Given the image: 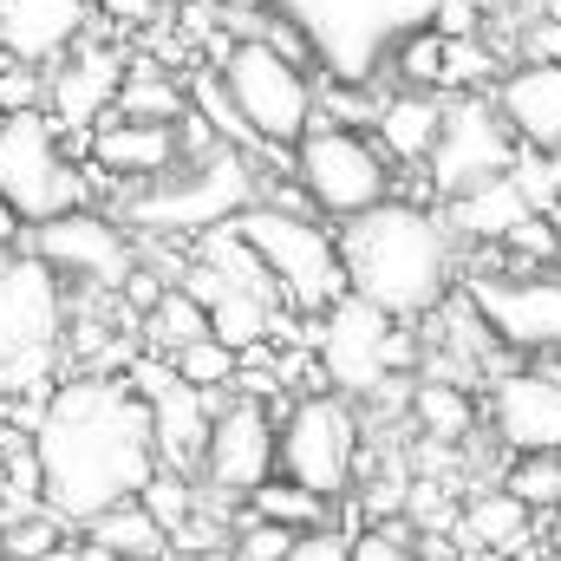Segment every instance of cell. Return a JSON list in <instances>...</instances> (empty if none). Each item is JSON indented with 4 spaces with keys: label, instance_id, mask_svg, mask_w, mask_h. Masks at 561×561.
I'll use <instances>...</instances> for the list:
<instances>
[{
    "label": "cell",
    "instance_id": "cell-25",
    "mask_svg": "<svg viewBox=\"0 0 561 561\" xmlns=\"http://www.w3.org/2000/svg\"><path fill=\"white\" fill-rule=\"evenodd\" d=\"M457 536H463L477 556H483V549H516V542L529 536V510H523L510 490H483V496H470V503H463Z\"/></svg>",
    "mask_w": 561,
    "mask_h": 561
},
{
    "label": "cell",
    "instance_id": "cell-47",
    "mask_svg": "<svg viewBox=\"0 0 561 561\" xmlns=\"http://www.w3.org/2000/svg\"><path fill=\"white\" fill-rule=\"evenodd\" d=\"M0 255H7V249H0Z\"/></svg>",
    "mask_w": 561,
    "mask_h": 561
},
{
    "label": "cell",
    "instance_id": "cell-6",
    "mask_svg": "<svg viewBox=\"0 0 561 561\" xmlns=\"http://www.w3.org/2000/svg\"><path fill=\"white\" fill-rule=\"evenodd\" d=\"M216 85L229 99V112L242 118V131L262 144H300L313 131V112H320V92L307 85V72L275 53L268 39H236L216 66Z\"/></svg>",
    "mask_w": 561,
    "mask_h": 561
},
{
    "label": "cell",
    "instance_id": "cell-2",
    "mask_svg": "<svg viewBox=\"0 0 561 561\" xmlns=\"http://www.w3.org/2000/svg\"><path fill=\"white\" fill-rule=\"evenodd\" d=\"M340 249V275L346 294L373 300L379 313H392L399 327H412L424 313H437L450 300V222L419 203H379L353 222H340L333 236Z\"/></svg>",
    "mask_w": 561,
    "mask_h": 561
},
{
    "label": "cell",
    "instance_id": "cell-39",
    "mask_svg": "<svg viewBox=\"0 0 561 561\" xmlns=\"http://www.w3.org/2000/svg\"><path fill=\"white\" fill-rule=\"evenodd\" d=\"M92 13L112 20V26H157L163 20V0H92Z\"/></svg>",
    "mask_w": 561,
    "mask_h": 561
},
{
    "label": "cell",
    "instance_id": "cell-45",
    "mask_svg": "<svg viewBox=\"0 0 561 561\" xmlns=\"http://www.w3.org/2000/svg\"><path fill=\"white\" fill-rule=\"evenodd\" d=\"M556 262H561V209H556Z\"/></svg>",
    "mask_w": 561,
    "mask_h": 561
},
{
    "label": "cell",
    "instance_id": "cell-32",
    "mask_svg": "<svg viewBox=\"0 0 561 561\" xmlns=\"http://www.w3.org/2000/svg\"><path fill=\"white\" fill-rule=\"evenodd\" d=\"M138 503H144V516H150L163 536H176V529L196 516V483H190V477H176V470H157V477L138 490Z\"/></svg>",
    "mask_w": 561,
    "mask_h": 561
},
{
    "label": "cell",
    "instance_id": "cell-30",
    "mask_svg": "<svg viewBox=\"0 0 561 561\" xmlns=\"http://www.w3.org/2000/svg\"><path fill=\"white\" fill-rule=\"evenodd\" d=\"M249 516H255V523H280V529H294V536L327 529V503H320V496H307V490H300V483H287V477H268V483L249 496Z\"/></svg>",
    "mask_w": 561,
    "mask_h": 561
},
{
    "label": "cell",
    "instance_id": "cell-1",
    "mask_svg": "<svg viewBox=\"0 0 561 561\" xmlns=\"http://www.w3.org/2000/svg\"><path fill=\"white\" fill-rule=\"evenodd\" d=\"M33 470L39 510L72 529L118 503H138V490L157 477V437L138 386L112 373H79L53 386L33 419Z\"/></svg>",
    "mask_w": 561,
    "mask_h": 561
},
{
    "label": "cell",
    "instance_id": "cell-16",
    "mask_svg": "<svg viewBox=\"0 0 561 561\" xmlns=\"http://www.w3.org/2000/svg\"><path fill=\"white\" fill-rule=\"evenodd\" d=\"M490 431L516 457H561V373H503L490 386Z\"/></svg>",
    "mask_w": 561,
    "mask_h": 561
},
{
    "label": "cell",
    "instance_id": "cell-3",
    "mask_svg": "<svg viewBox=\"0 0 561 561\" xmlns=\"http://www.w3.org/2000/svg\"><path fill=\"white\" fill-rule=\"evenodd\" d=\"M300 33L307 59H320L340 85H366L399 39L437 20V0H268Z\"/></svg>",
    "mask_w": 561,
    "mask_h": 561
},
{
    "label": "cell",
    "instance_id": "cell-11",
    "mask_svg": "<svg viewBox=\"0 0 561 561\" xmlns=\"http://www.w3.org/2000/svg\"><path fill=\"white\" fill-rule=\"evenodd\" d=\"M26 255L46 262L72 287H92V294H118L138 268L131 229L118 216H99V209H72V216H53V222L26 229Z\"/></svg>",
    "mask_w": 561,
    "mask_h": 561
},
{
    "label": "cell",
    "instance_id": "cell-43",
    "mask_svg": "<svg viewBox=\"0 0 561 561\" xmlns=\"http://www.w3.org/2000/svg\"><path fill=\"white\" fill-rule=\"evenodd\" d=\"M66 561H118V556H105V549H92V542H85V549H72Z\"/></svg>",
    "mask_w": 561,
    "mask_h": 561
},
{
    "label": "cell",
    "instance_id": "cell-34",
    "mask_svg": "<svg viewBox=\"0 0 561 561\" xmlns=\"http://www.w3.org/2000/svg\"><path fill=\"white\" fill-rule=\"evenodd\" d=\"M392 66H399V79H405V92H437V72H444V33H412V39H399L392 46Z\"/></svg>",
    "mask_w": 561,
    "mask_h": 561
},
{
    "label": "cell",
    "instance_id": "cell-21",
    "mask_svg": "<svg viewBox=\"0 0 561 561\" xmlns=\"http://www.w3.org/2000/svg\"><path fill=\"white\" fill-rule=\"evenodd\" d=\"M444 92H399V99H386L379 105V150H386V163L399 157V163H424L431 157V144H437V131H444Z\"/></svg>",
    "mask_w": 561,
    "mask_h": 561
},
{
    "label": "cell",
    "instance_id": "cell-42",
    "mask_svg": "<svg viewBox=\"0 0 561 561\" xmlns=\"http://www.w3.org/2000/svg\"><path fill=\"white\" fill-rule=\"evenodd\" d=\"M470 13H510V0H463Z\"/></svg>",
    "mask_w": 561,
    "mask_h": 561
},
{
    "label": "cell",
    "instance_id": "cell-24",
    "mask_svg": "<svg viewBox=\"0 0 561 561\" xmlns=\"http://www.w3.org/2000/svg\"><path fill=\"white\" fill-rule=\"evenodd\" d=\"M85 542L105 549V556H118V561H163L170 556V536L144 516V503H118V510L92 516L85 523Z\"/></svg>",
    "mask_w": 561,
    "mask_h": 561
},
{
    "label": "cell",
    "instance_id": "cell-19",
    "mask_svg": "<svg viewBox=\"0 0 561 561\" xmlns=\"http://www.w3.org/2000/svg\"><path fill=\"white\" fill-rule=\"evenodd\" d=\"M92 170L125 176V183H157L170 176L190 150H183V125H138V118H105L92 125Z\"/></svg>",
    "mask_w": 561,
    "mask_h": 561
},
{
    "label": "cell",
    "instance_id": "cell-29",
    "mask_svg": "<svg viewBox=\"0 0 561 561\" xmlns=\"http://www.w3.org/2000/svg\"><path fill=\"white\" fill-rule=\"evenodd\" d=\"M163 366H170L183 386L209 392V399H216V392H229V386L242 379V353H229V346H222V340H209V333H203V340H190L183 353H170Z\"/></svg>",
    "mask_w": 561,
    "mask_h": 561
},
{
    "label": "cell",
    "instance_id": "cell-23",
    "mask_svg": "<svg viewBox=\"0 0 561 561\" xmlns=\"http://www.w3.org/2000/svg\"><path fill=\"white\" fill-rule=\"evenodd\" d=\"M118 118H138V125H183L190 118V99H183V85L163 72V66H125V79H118V105H112Z\"/></svg>",
    "mask_w": 561,
    "mask_h": 561
},
{
    "label": "cell",
    "instance_id": "cell-20",
    "mask_svg": "<svg viewBox=\"0 0 561 561\" xmlns=\"http://www.w3.org/2000/svg\"><path fill=\"white\" fill-rule=\"evenodd\" d=\"M496 112L529 150H556L561 144V66H516L496 79Z\"/></svg>",
    "mask_w": 561,
    "mask_h": 561
},
{
    "label": "cell",
    "instance_id": "cell-35",
    "mask_svg": "<svg viewBox=\"0 0 561 561\" xmlns=\"http://www.w3.org/2000/svg\"><path fill=\"white\" fill-rule=\"evenodd\" d=\"M300 536L294 529H280V523H255V516H242L236 523V536H229V561H280L294 549Z\"/></svg>",
    "mask_w": 561,
    "mask_h": 561
},
{
    "label": "cell",
    "instance_id": "cell-22",
    "mask_svg": "<svg viewBox=\"0 0 561 561\" xmlns=\"http://www.w3.org/2000/svg\"><path fill=\"white\" fill-rule=\"evenodd\" d=\"M523 216H536V209L523 203V190L510 176H490V183H477V190H463V196L444 203L450 236H470V242H503Z\"/></svg>",
    "mask_w": 561,
    "mask_h": 561
},
{
    "label": "cell",
    "instance_id": "cell-4",
    "mask_svg": "<svg viewBox=\"0 0 561 561\" xmlns=\"http://www.w3.org/2000/svg\"><path fill=\"white\" fill-rule=\"evenodd\" d=\"M262 196L255 170L242 150L229 144H203L190 163H176L170 176L138 183L125 203H118V222L138 229V236H209L222 222H236L249 203Z\"/></svg>",
    "mask_w": 561,
    "mask_h": 561
},
{
    "label": "cell",
    "instance_id": "cell-15",
    "mask_svg": "<svg viewBox=\"0 0 561 561\" xmlns=\"http://www.w3.org/2000/svg\"><path fill=\"white\" fill-rule=\"evenodd\" d=\"M477 320L496 346L516 353H561V275H496L470 287Z\"/></svg>",
    "mask_w": 561,
    "mask_h": 561
},
{
    "label": "cell",
    "instance_id": "cell-33",
    "mask_svg": "<svg viewBox=\"0 0 561 561\" xmlns=\"http://www.w3.org/2000/svg\"><path fill=\"white\" fill-rule=\"evenodd\" d=\"M503 490H510L529 516H536V510H561V457H516Z\"/></svg>",
    "mask_w": 561,
    "mask_h": 561
},
{
    "label": "cell",
    "instance_id": "cell-14",
    "mask_svg": "<svg viewBox=\"0 0 561 561\" xmlns=\"http://www.w3.org/2000/svg\"><path fill=\"white\" fill-rule=\"evenodd\" d=\"M275 431L280 424L262 412V399H229L209 419V444H203V483L222 503H249L268 477H275Z\"/></svg>",
    "mask_w": 561,
    "mask_h": 561
},
{
    "label": "cell",
    "instance_id": "cell-38",
    "mask_svg": "<svg viewBox=\"0 0 561 561\" xmlns=\"http://www.w3.org/2000/svg\"><path fill=\"white\" fill-rule=\"evenodd\" d=\"M280 561H353V536H340V529H307Z\"/></svg>",
    "mask_w": 561,
    "mask_h": 561
},
{
    "label": "cell",
    "instance_id": "cell-41",
    "mask_svg": "<svg viewBox=\"0 0 561 561\" xmlns=\"http://www.w3.org/2000/svg\"><path fill=\"white\" fill-rule=\"evenodd\" d=\"M542 157H549V183H556V203H561V144L556 150H542Z\"/></svg>",
    "mask_w": 561,
    "mask_h": 561
},
{
    "label": "cell",
    "instance_id": "cell-5",
    "mask_svg": "<svg viewBox=\"0 0 561 561\" xmlns=\"http://www.w3.org/2000/svg\"><path fill=\"white\" fill-rule=\"evenodd\" d=\"M85 203H92V190H85V170L66 157V131L39 105L0 112V209L20 229H39Z\"/></svg>",
    "mask_w": 561,
    "mask_h": 561
},
{
    "label": "cell",
    "instance_id": "cell-10",
    "mask_svg": "<svg viewBox=\"0 0 561 561\" xmlns=\"http://www.w3.org/2000/svg\"><path fill=\"white\" fill-rule=\"evenodd\" d=\"M405 366V333L392 313H379L359 294H340L320 320V373L346 399H373L392 373Z\"/></svg>",
    "mask_w": 561,
    "mask_h": 561
},
{
    "label": "cell",
    "instance_id": "cell-36",
    "mask_svg": "<svg viewBox=\"0 0 561 561\" xmlns=\"http://www.w3.org/2000/svg\"><path fill=\"white\" fill-rule=\"evenodd\" d=\"M353 561H424V556H419V536H405V529H359Z\"/></svg>",
    "mask_w": 561,
    "mask_h": 561
},
{
    "label": "cell",
    "instance_id": "cell-31",
    "mask_svg": "<svg viewBox=\"0 0 561 561\" xmlns=\"http://www.w3.org/2000/svg\"><path fill=\"white\" fill-rule=\"evenodd\" d=\"M496 79H503V59H496L483 39H444V72H437V92L463 85V99H470L477 85H496Z\"/></svg>",
    "mask_w": 561,
    "mask_h": 561
},
{
    "label": "cell",
    "instance_id": "cell-18",
    "mask_svg": "<svg viewBox=\"0 0 561 561\" xmlns=\"http://www.w3.org/2000/svg\"><path fill=\"white\" fill-rule=\"evenodd\" d=\"M118 79H125V59L79 39V46L53 66V79H46V92H53V112H46V118H53L59 131H92V125L118 105Z\"/></svg>",
    "mask_w": 561,
    "mask_h": 561
},
{
    "label": "cell",
    "instance_id": "cell-17",
    "mask_svg": "<svg viewBox=\"0 0 561 561\" xmlns=\"http://www.w3.org/2000/svg\"><path fill=\"white\" fill-rule=\"evenodd\" d=\"M92 33V0H0V53L13 66L53 72Z\"/></svg>",
    "mask_w": 561,
    "mask_h": 561
},
{
    "label": "cell",
    "instance_id": "cell-8",
    "mask_svg": "<svg viewBox=\"0 0 561 561\" xmlns=\"http://www.w3.org/2000/svg\"><path fill=\"white\" fill-rule=\"evenodd\" d=\"M294 183H300V196L320 216H340V222L392 203V163H386V150L366 131H346V125H313L307 138L294 144Z\"/></svg>",
    "mask_w": 561,
    "mask_h": 561
},
{
    "label": "cell",
    "instance_id": "cell-9",
    "mask_svg": "<svg viewBox=\"0 0 561 561\" xmlns=\"http://www.w3.org/2000/svg\"><path fill=\"white\" fill-rule=\"evenodd\" d=\"M229 229L262 255V268L275 275V287L287 294V300H300V307H333V300L346 294L333 236H320L307 216H280V209H268V203H249Z\"/></svg>",
    "mask_w": 561,
    "mask_h": 561
},
{
    "label": "cell",
    "instance_id": "cell-40",
    "mask_svg": "<svg viewBox=\"0 0 561 561\" xmlns=\"http://www.w3.org/2000/svg\"><path fill=\"white\" fill-rule=\"evenodd\" d=\"M523 39H529V66H561V20H536Z\"/></svg>",
    "mask_w": 561,
    "mask_h": 561
},
{
    "label": "cell",
    "instance_id": "cell-12",
    "mask_svg": "<svg viewBox=\"0 0 561 561\" xmlns=\"http://www.w3.org/2000/svg\"><path fill=\"white\" fill-rule=\"evenodd\" d=\"M275 477L300 483L307 496L333 503L353 483V412L340 399H294L275 431Z\"/></svg>",
    "mask_w": 561,
    "mask_h": 561
},
{
    "label": "cell",
    "instance_id": "cell-46",
    "mask_svg": "<svg viewBox=\"0 0 561 561\" xmlns=\"http://www.w3.org/2000/svg\"><path fill=\"white\" fill-rule=\"evenodd\" d=\"M7 66H13V59H7V53H0V72H7Z\"/></svg>",
    "mask_w": 561,
    "mask_h": 561
},
{
    "label": "cell",
    "instance_id": "cell-13",
    "mask_svg": "<svg viewBox=\"0 0 561 561\" xmlns=\"http://www.w3.org/2000/svg\"><path fill=\"white\" fill-rule=\"evenodd\" d=\"M510 163H516V131L503 125V112L490 99L444 105V131H437L431 157H424L431 190L444 203L463 196V190H477V183H490V176H510Z\"/></svg>",
    "mask_w": 561,
    "mask_h": 561
},
{
    "label": "cell",
    "instance_id": "cell-27",
    "mask_svg": "<svg viewBox=\"0 0 561 561\" xmlns=\"http://www.w3.org/2000/svg\"><path fill=\"white\" fill-rule=\"evenodd\" d=\"M412 419H419L424 437H437V444L470 437V424H477L470 386H457V379H424L419 392H412Z\"/></svg>",
    "mask_w": 561,
    "mask_h": 561
},
{
    "label": "cell",
    "instance_id": "cell-7",
    "mask_svg": "<svg viewBox=\"0 0 561 561\" xmlns=\"http://www.w3.org/2000/svg\"><path fill=\"white\" fill-rule=\"evenodd\" d=\"M66 333V280L33 255H0V392H39Z\"/></svg>",
    "mask_w": 561,
    "mask_h": 561
},
{
    "label": "cell",
    "instance_id": "cell-28",
    "mask_svg": "<svg viewBox=\"0 0 561 561\" xmlns=\"http://www.w3.org/2000/svg\"><path fill=\"white\" fill-rule=\"evenodd\" d=\"M209 333V313L183 294V287H163V300L144 313V340L157 346V359H170V353H183L190 340H203Z\"/></svg>",
    "mask_w": 561,
    "mask_h": 561
},
{
    "label": "cell",
    "instance_id": "cell-26",
    "mask_svg": "<svg viewBox=\"0 0 561 561\" xmlns=\"http://www.w3.org/2000/svg\"><path fill=\"white\" fill-rule=\"evenodd\" d=\"M203 313H209V340H222L229 353L262 346V340H268V320H275V307H268L262 294H242V287H222Z\"/></svg>",
    "mask_w": 561,
    "mask_h": 561
},
{
    "label": "cell",
    "instance_id": "cell-44",
    "mask_svg": "<svg viewBox=\"0 0 561 561\" xmlns=\"http://www.w3.org/2000/svg\"><path fill=\"white\" fill-rule=\"evenodd\" d=\"M222 7H229V13H262L268 0H222Z\"/></svg>",
    "mask_w": 561,
    "mask_h": 561
},
{
    "label": "cell",
    "instance_id": "cell-37",
    "mask_svg": "<svg viewBox=\"0 0 561 561\" xmlns=\"http://www.w3.org/2000/svg\"><path fill=\"white\" fill-rule=\"evenodd\" d=\"M503 249L523 255V262H556V216H523V222L503 236Z\"/></svg>",
    "mask_w": 561,
    "mask_h": 561
}]
</instances>
